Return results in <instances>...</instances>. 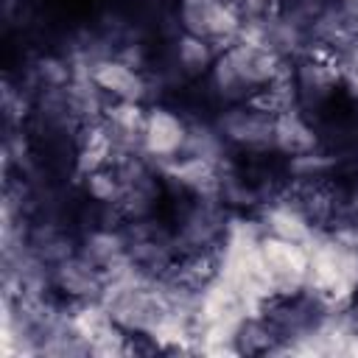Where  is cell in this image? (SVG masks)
<instances>
[{
	"instance_id": "obj_1",
	"label": "cell",
	"mask_w": 358,
	"mask_h": 358,
	"mask_svg": "<svg viewBox=\"0 0 358 358\" xmlns=\"http://www.w3.org/2000/svg\"><path fill=\"white\" fill-rule=\"evenodd\" d=\"M274 117L252 103H229L210 120L227 154H260L274 151Z\"/></svg>"
},
{
	"instance_id": "obj_2",
	"label": "cell",
	"mask_w": 358,
	"mask_h": 358,
	"mask_svg": "<svg viewBox=\"0 0 358 358\" xmlns=\"http://www.w3.org/2000/svg\"><path fill=\"white\" fill-rule=\"evenodd\" d=\"M173 25L215 48L229 45L249 25L232 0H173Z\"/></svg>"
},
{
	"instance_id": "obj_3",
	"label": "cell",
	"mask_w": 358,
	"mask_h": 358,
	"mask_svg": "<svg viewBox=\"0 0 358 358\" xmlns=\"http://www.w3.org/2000/svg\"><path fill=\"white\" fill-rule=\"evenodd\" d=\"M92 90L106 101H140L148 103V87L151 76L145 67L134 64V59H126L123 53H101L90 62L87 76H84Z\"/></svg>"
},
{
	"instance_id": "obj_4",
	"label": "cell",
	"mask_w": 358,
	"mask_h": 358,
	"mask_svg": "<svg viewBox=\"0 0 358 358\" xmlns=\"http://www.w3.org/2000/svg\"><path fill=\"white\" fill-rule=\"evenodd\" d=\"M190 117L173 103H148L145 126L140 137V154L154 165H171L187 148Z\"/></svg>"
},
{
	"instance_id": "obj_5",
	"label": "cell",
	"mask_w": 358,
	"mask_h": 358,
	"mask_svg": "<svg viewBox=\"0 0 358 358\" xmlns=\"http://www.w3.org/2000/svg\"><path fill=\"white\" fill-rule=\"evenodd\" d=\"M229 338H232L235 352H241V355H268V352H277L288 344L277 333V327L268 319H263L260 313L241 319Z\"/></svg>"
},
{
	"instance_id": "obj_6",
	"label": "cell",
	"mask_w": 358,
	"mask_h": 358,
	"mask_svg": "<svg viewBox=\"0 0 358 358\" xmlns=\"http://www.w3.org/2000/svg\"><path fill=\"white\" fill-rule=\"evenodd\" d=\"M232 6L243 14L246 22H268L280 14V0H232Z\"/></svg>"
}]
</instances>
